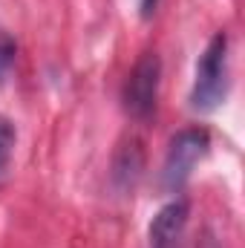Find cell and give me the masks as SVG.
I'll return each instance as SVG.
<instances>
[{
  "mask_svg": "<svg viewBox=\"0 0 245 248\" xmlns=\"http://www.w3.org/2000/svg\"><path fill=\"white\" fill-rule=\"evenodd\" d=\"M208 144H211V136L202 127L179 130L170 139V147H168V156H165V165H162V182H165L168 190H179L190 179L196 162L208 153Z\"/></svg>",
  "mask_w": 245,
  "mask_h": 248,
  "instance_id": "2",
  "label": "cell"
},
{
  "mask_svg": "<svg viewBox=\"0 0 245 248\" xmlns=\"http://www.w3.org/2000/svg\"><path fill=\"white\" fill-rule=\"evenodd\" d=\"M141 173V150H138V141L133 139L130 144H124L122 153H119V159H116V179L122 182L124 187L136 182V176Z\"/></svg>",
  "mask_w": 245,
  "mask_h": 248,
  "instance_id": "5",
  "label": "cell"
},
{
  "mask_svg": "<svg viewBox=\"0 0 245 248\" xmlns=\"http://www.w3.org/2000/svg\"><path fill=\"white\" fill-rule=\"evenodd\" d=\"M159 78H162V61L156 52H144L127 75L124 84V110L133 119H147L156 110L159 95Z\"/></svg>",
  "mask_w": 245,
  "mask_h": 248,
  "instance_id": "3",
  "label": "cell"
},
{
  "mask_svg": "<svg viewBox=\"0 0 245 248\" xmlns=\"http://www.w3.org/2000/svg\"><path fill=\"white\" fill-rule=\"evenodd\" d=\"M225 93H228V35L216 32L208 41L205 52L199 55L193 90H190V104H193V110L211 113L222 104Z\"/></svg>",
  "mask_w": 245,
  "mask_h": 248,
  "instance_id": "1",
  "label": "cell"
},
{
  "mask_svg": "<svg viewBox=\"0 0 245 248\" xmlns=\"http://www.w3.org/2000/svg\"><path fill=\"white\" fill-rule=\"evenodd\" d=\"M12 150H15V127H12V122L0 119V173L9 168Z\"/></svg>",
  "mask_w": 245,
  "mask_h": 248,
  "instance_id": "6",
  "label": "cell"
},
{
  "mask_svg": "<svg viewBox=\"0 0 245 248\" xmlns=\"http://www.w3.org/2000/svg\"><path fill=\"white\" fill-rule=\"evenodd\" d=\"M187 225V202H168L150 222V248H179Z\"/></svg>",
  "mask_w": 245,
  "mask_h": 248,
  "instance_id": "4",
  "label": "cell"
},
{
  "mask_svg": "<svg viewBox=\"0 0 245 248\" xmlns=\"http://www.w3.org/2000/svg\"><path fill=\"white\" fill-rule=\"evenodd\" d=\"M141 9H144V15H150L156 9V0H141Z\"/></svg>",
  "mask_w": 245,
  "mask_h": 248,
  "instance_id": "8",
  "label": "cell"
},
{
  "mask_svg": "<svg viewBox=\"0 0 245 248\" xmlns=\"http://www.w3.org/2000/svg\"><path fill=\"white\" fill-rule=\"evenodd\" d=\"M15 41L6 35V32H0V81L6 78V72L12 69V63H15Z\"/></svg>",
  "mask_w": 245,
  "mask_h": 248,
  "instance_id": "7",
  "label": "cell"
}]
</instances>
